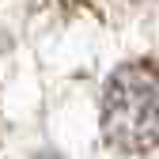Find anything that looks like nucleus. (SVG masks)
<instances>
[{
  "label": "nucleus",
  "instance_id": "nucleus-1",
  "mask_svg": "<svg viewBox=\"0 0 159 159\" xmlns=\"http://www.w3.org/2000/svg\"><path fill=\"white\" fill-rule=\"evenodd\" d=\"M102 136L125 155H144L159 144V68L148 61L121 65L102 95Z\"/></svg>",
  "mask_w": 159,
  "mask_h": 159
}]
</instances>
